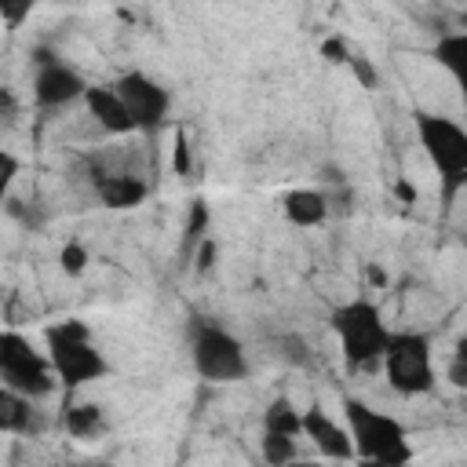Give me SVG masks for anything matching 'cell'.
Masks as SVG:
<instances>
[{
  "mask_svg": "<svg viewBox=\"0 0 467 467\" xmlns=\"http://www.w3.org/2000/svg\"><path fill=\"white\" fill-rule=\"evenodd\" d=\"M343 420H347L343 427H347L350 445H354V460L379 463V467L412 463V441H409V431L398 416H390L383 409H372L361 398H347L343 401Z\"/></svg>",
  "mask_w": 467,
  "mask_h": 467,
  "instance_id": "cell-1",
  "label": "cell"
},
{
  "mask_svg": "<svg viewBox=\"0 0 467 467\" xmlns=\"http://www.w3.org/2000/svg\"><path fill=\"white\" fill-rule=\"evenodd\" d=\"M44 339H47V361H51L55 383L66 394L109 376V358L102 354V347L95 343L91 328L80 317H66L58 325H51L44 332Z\"/></svg>",
  "mask_w": 467,
  "mask_h": 467,
  "instance_id": "cell-2",
  "label": "cell"
},
{
  "mask_svg": "<svg viewBox=\"0 0 467 467\" xmlns=\"http://www.w3.org/2000/svg\"><path fill=\"white\" fill-rule=\"evenodd\" d=\"M412 124H416L423 157L438 171L441 197H445V204H452L467 190V128L456 117L431 113V109H416Z\"/></svg>",
  "mask_w": 467,
  "mask_h": 467,
  "instance_id": "cell-3",
  "label": "cell"
},
{
  "mask_svg": "<svg viewBox=\"0 0 467 467\" xmlns=\"http://www.w3.org/2000/svg\"><path fill=\"white\" fill-rule=\"evenodd\" d=\"M332 332L339 339L343 361L350 368H372L383 358V347L390 339V328L383 321L379 303H372L368 296L347 299L343 306L332 310Z\"/></svg>",
  "mask_w": 467,
  "mask_h": 467,
  "instance_id": "cell-4",
  "label": "cell"
},
{
  "mask_svg": "<svg viewBox=\"0 0 467 467\" xmlns=\"http://www.w3.org/2000/svg\"><path fill=\"white\" fill-rule=\"evenodd\" d=\"M383 376H387V387L401 398H420V394H431L434 383H438V372H434V350H431V336L427 332H416V328H405V332H390L387 347H383Z\"/></svg>",
  "mask_w": 467,
  "mask_h": 467,
  "instance_id": "cell-5",
  "label": "cell"
},
{
  "mask_svg": "<svg viewBox=\"0 0 467 467\" xmlns=\"http://www.w3.org/2000/svg\"><path fill=\"white\" fill-rule=\"evenodd\" d=\"M190 361H193V372L204 383H241L252 372L244 343L230 328H223L215 321H197L193 325V332H190Z\"/></svg>",
  "mask_w": 467,
  "mask_h": 467,
  "instance_id": "cell-6",
  "label": "cell"
},
{
  "mask_svg": "<svg viewBox=\"0 0 467 467\" xmlns=\"http://www.w3.org/2000/svg\"><path fill=\"white\" fill-rule=\"evenodd\" d=\"M0 383L15 387L26 398H44L55 390V372L47 354H40L22 332H0Z\"/></svg>",
  "mask_w": 467,
  "mask_h": 467,
  "instance_id": "cell-7",
  "label": "cell"
},
{
  "mask_svg": "<svg viewBox=\"0 0 467 467\" xmlns=\"http://www.w3.org/2000/svg\"><path fill=\"white\" fill-rule=\"evenodd\" d=\"M109 84H113V91L120 95V102H124V109H128L135 131H157V128L168 124L171 91H168L157 77H150V73H142V69H124V73H120L117 80H109Z\"/></svg>",
  "mask_w": 467,
  "mask_h": 467,
  "instance_id": "cell-8",
  "label": "cell"
},
{
  "mask_svg": "<svg viewBox=\"0 0 467 467\" xmlns=\"http://www.w3.org/2000/svg\"><path fill=\"white\" fill-rule=\"evenodd\" d=\"M84 91H88V80L77 66H69L47 47L33 51V102L40 109H62L69 102H80Z\"/></svg>",
  "mask_w": 467,
  "mask_h": 467,
  "instance_id": "cell-9",
  "label": "cell"
},
{
  "mask_svg": "<svg viewBox=\"0 0 467 467\" xmlns=\"http://www.w3.org/2000/svg\"><path fill=\"white\" fill-rule=\"evenodd\" d=\"M303 438H310V445L328 460H339V463L354 460V445H350L347 427L339 420H332L321 405L303 409Z\"/></svg>",
  "mask_w": 467,
  "mask_h": 467,
  "instance_id": "cell-10",
  "label": "cell"
},
{
  "mask_svg": "<svg viewBox=\"0 0 467 467\" xmlns=\"http://www.w3.org/2000/svg\"><path fill=\"white\" fill-rule=\"evenodd\" d=\"M95 197L109 212H131L150 197V186L131 171H95Z\"/></svg>",
  "mask_w": 467,
  "mask_h": 467,
  "instance_id": "cell-11",
  "label": "cell"
},
{
  "mask_svg": "<svg viewBox=\"0 0 467 467\" xmlns=\"http://www.w3.org/2000/svg\"><path fill=\"white\" fill-rule=\"evenodd\" d=\"M80 102L88 106L91 120H95L106 135H131V131H135V124H131V117H128L120 95L113 91V84H88V91H84Z\"/></svg>",
  "mask_w": 467,
  "mask_h": 467,
  "instance_id": "cell-12",
  "label": "cell"
},
{
  "mask_svg": "<svg viewBox=\"0 0 467 467\" xmlns=\"http://www.w3.org/2000/svg\"><path fill=\"white\" fill-rule=\"evenodd\" d=\"M281 215L292 223V226H303V230H314L321 223L332 219L328 212V197L325 190H314V186H296L281 197Z\"/></svg>",
  "mask_w": 467,
  "mask_h": 467,
  "instance_id": "cell-13",
  "label": "cell"
},
{
  "mask_svg": "<svg viewBox=\"0 0 467 467\" xmlns=\"http://www.w3.org/2000/svg\"><path fill=\"white\" fill-rule=\"evenodd\" d=\"M36 423V409L33 398L18 394L15 387L0 383V434H33Z\"/></svg>",
  "mask_w": 467,
  "mask_h": 467,
  "instance_id": "cell-14",
  "label": "cell"
},
{
  "mask_svg": "<svg viewBox=\"0 0 467 467\" xmlns=\"http://www.w3.org/2000/svg\"><path fill=\"white\" fill-rule=\"evenodd\" d=\"M62 427L80 441H99L109 431V420L99 401H69L62 412Z\"/></svg>",
  "mask_w": 467,
  "mask_h": 467,
  "instance_id": "cell-15",
  "label": "cell"
},
{
  "mask_svg": "<svg viewBox=\"0 0 467 467\" xmlns=\"http://www.w3.org/2000/svg\"><path fill=\"white\" fill-rule=\"evenodd\" d=\"M434 58H438V66L452 77L456 88L467 84V33H445V36H438Z\"/></svg>",
  "mask_w": 467,
  "mask_h": 467,
  "instance_id": "cell-16",
  "label": "cell"
},
{
  "mask_svg": "<svg viewBox=\"0 0 467 467\" xmlns=\"http://www.w3.org/2000/svg\"><path fill=\"white\" fill-rule=\"evenodd\" d=\"M263 431L270 434H288V438H303V409H296L288 398H274L263 409Z\"/></svg>",
  "mask_w": 467,
  "mask_h": 467,
  "instance_id": "cell-17",
  "label": "cell"
},
{
  "mask_svg": "<svg viewBox=\"0 0 467 467\" xmlns=\"http://www.w3.org/2000/svg\"><path fill=\"white\" fill-rule=\"evenodd\" d=\"M259 449H263V460H266L270 467H285V463H292V460L299 456L296 438H288V434H270V431H263Z\"/></svg>",
  "mask_w": 467,
  "mask_h": 467,
  "instance_id": "cell-18",
  "label": "cell"
},
{
  "mask_svg": "<svg viewBox=\"0 0 467 467\" xmlns=\"http://www.w3.org/2000/svg\"><path fill=\"white\" fill-rule=\"evenodd\" d=\"M88 263H91V252H88L84 241H66L58 248V266H62L66 277H80L88 270Z\"/></svg>",
  "mask_w": 467,
  "mask_h": 467,
  "instance_id": "cell-19",
  "label": "cell"
},
{
  "mask_svg": "<svg viewBox=\"0 0 467 467\" xmlns=\"http://www.w3.org/2000/svg\"><path fill=\"white\" fill-rule=\"evenodd\" d=\"M18 175H22V157H18V153H11L7 146H0V212L7 208V201H11V190H15Z\"/></svg>",
  "mask_w": 467,
  "mask_h": 467,
  "instance_id": "cell-20",
  "label": "cell"
},
{
  "mask_svg": "<svg viewBox=\"0 0 467 467\" xmlns=\"http://www.w3.org/2000/svg\"><path fill=\"white\" fill-rule=\"evenodd\" d=\"M36 4H40V0H0V22L15 33V29H22L26 18L36 11Z\"/></svg>",
  "mask_w": 467,
  "mask_h": 467,
  "instance_id": "cell-21",
  "label": "cell"
},
{
  "mask_svg": "<svg viewBox=\"0 0 467 467\" xmlns=\"http://www.w3.org/2000/svg\"><path fill=\"white\" fill-rule=\"evenodd\" d=\"M274 347H277V358H285V361H292V365H306V361H310V350H306L303 336H296V332L277 336Z\"/></svg>",
  "mask_w": 467,
  "mask_h": 467,
  "instance_id": "cell-22",
  "label": "cell"
},
{
  "mask_svg": "<svg viewBox=\"0 0 467 467\" xmlns=\"http://www.w3.org/2000/svg\"><path fill=\"white\" fill-rule=\"evenodd\" d=\"M347 66H350V73L361 80V88H368V91H372V88L379 84V69H376L365 55H354V51H350V55H347Z\"/></svg>",
  "mask_w": 467,
  "mask_h": 467,
  "instance_id": "cell-23",
  "label": "cell"
},
{
  "mask_svg": "<svg viewBox=\"0 0 467 467\" xmlns=\"http://www.w3.org/2000/svg\"><path fill=\"white\" fill-rule=\"evenodd\" d=\"M208 230V204L204 201H193L190 208V226H186V244H197Z\"/></svg>",
  "mask_w": 467,
  "mask_h": 467,
  "instance_id": "cell-24",
  "label": "cell"
},
{
  "mask_svg": "<svg viewBox=\"0 0 467 467\" xmlns=\"http://www.w3.org/2000/svg\"><path fill=\"white\" fill-rule=\"evenodd\" d=\"M15 117H18V95L7 84H0V120H15Z\"/></svg>",
  "mask_w": 467,
  "mask_h": 467,
  "instance_id": "cell-25",
  "label": "cell"
},
{
  "mask_svg": "<svg viewBox=\"0 0 467 467\" xmlns=\"http://www.w3.org/2000/svg\"><path fill=\"white\" fill-rule=\"evenodd\" d=\"M321 55H325L328 62H347L350 47H347L343 40H336V36H332V40H325V44H321Z\"/></svg>",
  "mask_w": 467,
  "mask_h": 467,
  "instance_id": "cell-26",
  "label": "cell"
},
{
  "mask_svg": "<svg viewBox=\"0 0 467 467\" xmlns=\"http://www.w3.org/2000/svg\"><path fill=\"white\" fill-rule=\"evenodd\" d=\"M171 161H175V171H179V175H186V171H190V146H186V139H182V135L175 139V157H171Z\"/></svg>",
  "mask_w": 467,
  "mask_h": 467,
  "instance_id": "cell-27",
  "label": "cell"
},
{
  "mask_svg": "<svg viewBox=\"0 0 467 467\" xmlns=\"http://www.w3.org/2000/svg\"><path fill=\"white\" fill-rule=\"evenodd\" d=\"M449 379H452L456 387H463V383H467V365H463V354H456V358H452V365H449Z\"/></svg>",
  "mask_w": 467,
  "mask_h": 467,
  "instance_id": "cell-28",
  "label": "cell"
},
{
  "mask_svg": "<svg viewBox=\"0 0 467 467\" xmlns=\"http://www.w3.org/2000/svg\"><path fill=\"white\" fill-rule=\"evenodd\" d=\"M398 197H405V201H412V197H416V190H412L409 182H398Z\"/></svg>",
  "mask_w": 467,
  "mask_h": 467,
  "instance_id": "cell-29",
  "label": "cell"
},
{
  "mask_svg": "<svg viewBox=\"0 0 467 467\" xmlns=\"http://www.w3.org/2000/svg\"><path fill=\"white\" fill-rule=\"evenodd\" d=\"M368 277H372V281H376V285H383V281H387V277H383V270H376V266H372V270H368Z\"/></svg>",
  "mask_w": 467,
  "mask_h": 467,
  "instance_id": "cell-30",
  "label": "cell"
}]
</instances>
